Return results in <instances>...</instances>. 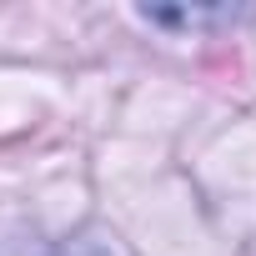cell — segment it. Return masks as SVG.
Returning <instances> with one entry per match:
<instances>
[{"label": "cell", "instance_id": "obj_1", "mask_svg": "<svg viewBox=\"0 0 256 256\" xmlns=\"http://www.w3.org/2000/svg\"><path fill=\"white\" fill-rule=\"evenodd\" d=\"M40 256H131V246H126L110 226L86 221L80 231H70L66 241H56V246H50V251H40Z\"/></svg>", "mask_w": 256, "mask_h": 256}]
</instances>
